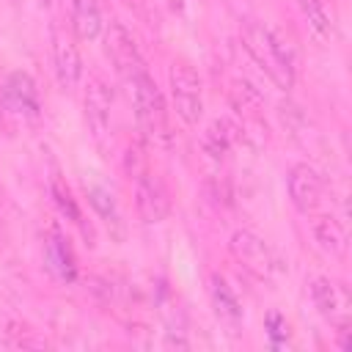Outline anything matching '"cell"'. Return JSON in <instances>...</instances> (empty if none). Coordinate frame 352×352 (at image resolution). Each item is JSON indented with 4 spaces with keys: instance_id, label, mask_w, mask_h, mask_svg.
I'll use <instances>...</instances> for the list:
<instances>
[{
    "instance_id": "obj_1",
    "label": "cell",
    "mask_w": 352,
    "mask_h": 352,
    "mask_svg": "<svg viewBox=\"0 0 352 352\" xmlns=\"http://www.w3.org/2000/svg\"><path fill=\"white\" fill-rule=\"evenodd\" d=\"M242 47L245 52L256 60V66L283 91L294 88L297 80V58L292 44L272 28H267L258 19H245L242 22Z\"/></svg>"
},
{
    "instance_id": "obj_2",
    "label": "cell",
    "mask_w": 352,
    "mask_h": 352,
    "mask_svg": "<svg viewBox=\"0 0 352 352\" xmlns=\"http://www.w3.org/2000/svg\"><path fill=\"white\" fill-rule=\"evenodd\" d=\"M129 85V96H132V107H135V118L143 129V135L154 143H168L170 132H168V107L162 99L160 85L154 82V77L146 72L135 74L126 80Z\"/></svg>"
},
{
    "instance_id": "obj_3",
    "label": "cell",
    "mask_w": 352,
    "mask_h": 352,
    "mask_svg": "<svg viewBox=\"0 0 352 352\" xmlns=\"http://www.w3.org/2000/svg\"><path fill=\"white\" fill-rule=\"evenodd\" d=\"M168 85H170V102L176 116L187 126H195L204 116V82L192 69V63L173 60L168 69Z\"/></svg>"
},
{
    "instance_id": "obj_4",
    "label": "cell",
    "mask_w": 352,
    "mask_h": 352,
    "mask_svg": "<svg viewBox=\"0 0 352 352\" xmlns=\"http://www.w3.org/2000/svg\"><path fill=\"white\" fill-rule=\"evenodd\" d=\"M228 250L250 275H256L261 280H272L280 272L278 253L270 248V242L264 236H258L250 228H236L228 236Z\"/></svg>"
},
{
    "instance_id": "obj_5",
    "label": "cell",
    "mask_w": 352,
    "mask_h": 352,
    "mask_svg": "<svg viewBox=\"0 0 352 352\" xmlns=\"http://www.w3.org/2000/svg\"><path fill=\"white\" fill-rule=\"evenodd\" d=\"M308 292H311L314 308L319 311V316L324 322H330L336 330H349L352 297H349V289L341 280L327 278V275H316L308 283Z\"/></svg>"
},
{
    "instance_id": "obj_6",
    "label": "cell",
    "mask_w": 352,
    "mask_h": 352,
    "mask_svg": "<svg viewBox=\"0 0 352 352\" xmlns=\"http://www.w3.org/2000/svg\"><path fill=\"white\" fill-rule=\"evenodd\" d=\"M50 44H52V69H55L58 85L63 91H74L82 82V72H85L74 36L63 25L55 22L52 30H50Z\"/></svg>"
},
{
    "instance_id": "obj_7",
    "label": "cell",
    "mask_w": 352,
    "mask_h": 352,
    "mask_svg": "<svg viewBox=\"0 0 352 352\" xmlns=\"http://www.w3.org/2000/svg\"><path fill=\"white\" fill-rule=\"evenodd\" d=\"M82 116L94 140H102L110 132L113 121V91L102 74H88L82 85Z\"/></svg>"
},
{
    "instance_id": "obj_8",
    "label": "cell",
    "mask_w": 352,
    "mask_h": 352,
    "mask_svg": "<svg viewBox=\"0 0 352 352\" xmlns=\"http://www.w3.org/2000/svg\"><path fill=\"white\" fill-rule=\"evenodd\" d=\"M0 110L14 121H33L38 116V94L28 74L14 72L0 91Z\"/></svg>"
},
{
    "instance_id": "obj_9",
    "label": "cell",
    "mask_w": 352,
    "mask_h": 352,
    "mask_svg": "<svg viewBox=\"0 0 352 352\" xmlns=\"http://www.w3.org/2000/svg\"><path fill=\"white\" fill-rule=\"evenodd\" d=\"M102 33H104L107 55H110L113 66L118 69V74H121L124 80H129V77L146 72V60H143V55H140V50H138V44H135L132 33H129L121 22H110V25H104Z\"/></svg>"
},
{
    "instance_id": "obj_10",
    "label": "cell",
    "mask_w": 352,
    "mask_h": 352,
    "mask_svg": "<svg viewBox=\"0 0 352 352\" xmlns=\"http://www.w3.org/2000/svg\"><path fill=\"white\" fill-rule=\"evenodd\" d=\"M135 212L146 226L162 223L170 212V198L165 184L148 170H140L135 176Z\"/></svg>"
},
{
    "instance_id": "obj_11",
    "label": "cell",
    "mask_w": 352,
    "mask_h": 352,
    "mask_svg": "<svg viewBox=\"0 0 352 352\" xmlns=\"http://www.w3.org/2000/svg\"><path fill=\"white\" fill-rule=\"evenodd\" d=\"M286 190H289L292 206L297 212H302V214H311L322 204L324 184H322V176H319V170L314 165L297 162V165H292V170L286 176Z\"/></svg>"
},
{
    "instance_id": "obj_12",
    "label": "cell",
    "mask_w": 352,
    "mask_h": 352,
    "mask_svg": "<svg viewBox=\"0 0 352 352\" xmlns=\"http://www.w3.org/2000/svg\"><path fill=\"white\" fill-rule=\"evenodd\" d=\"M311 236H314V245L327 258H344L346 256V245H349L346 242V228L341 226L338 217H333V214H314L311 217Z\"/></svg>"
},
{
    "instance_id": "obj_13",
    "label": "cell",
    "mask_w": 352,
    "mask_h": 352,
    "mask_svg": "<svg viewBox=\"0 0 352 352\" xmlns=\"http://www.w3.org/2000/svg\"><path fill=\"white\" fill-rule=\"evenodd\" d=\"M239 140H245L242 126L234 124V121H228V118H217V121H212V124L206 126V132H204V138H201V148H204V154H209L212 160H226V157L231 154V148H234Z\"/></svg>"
},
{
    "instance_id": "obj_14",
    "label": "cell",
    "mask_w": 352,
    "mask_h": 352,
    "mask_svg": "<svg viewBox=\"0 0 352 352\" xmlns=\"http://www.w3.org/2000/svg\"><path fill=\"white\" fill-rule=\"evenodd\" d=\"M228 102L242 116V121H261L264 118V96L245 77H234L228 82Z\"/></svg>"
},
{
    "instance_id": "obj_15",
    "label": "cell",
    "mask_w": 352,
    "mask_h": 352,
    "mask_svg": "<svg viewBox=\"0 0 352 352\" xmlns=\"http://www.w3.org/2000/svg\"><path fill=\"white\" fill-rule=\"evenodd\" d=\"M69 25L77 38H85V41L99 38L104 30L99 3L96 0H69Z\"/></svg>"
},
{
    "instance_id": "obj_16",
    "label": "cell",
    "mask_w": 352,
    "mask_h": 352,
    "mask_svg": "<svg viewBox=\"0 0 352 352\" xmlns=\"http://www.w3.org/2000/svg\"><path fill=\"white\" fill-rule=\"evenodd\" d=\"M209 297H212V305H214V314L220 316V322H226L228 327H239V322H242V305H239L234 289L228 286V280L220 272H212L209 275Z\"/></svg>"
},
{
    "instance_id": "obj_17",
    "label": "cell",
    "mask_w": 352,
    "mask_h": 352,
    "mask_svg": "<svg viewBox=\"0 0 352 352\" xmlns=\"http://www.w3.org/2000/svg\"><path fill=\"white\" fill-rule=\"evenodd\" d=\"M47 256H50L52 267L60 272V278L72 280V278L77 275L74 253H72V248H69V239H66L58 228H52V231H50V236H47Z\"/></svg>"
},
{
    "instance_id": "obj_18",
    "label": "cell",
    "mask_w": 352,
    "mask_h": 352,
    "mask_svg": "<svg viewBox=\"0 0 352 352\" xmlns=\"http://www.w3.org/2000/svg\"><path fill=\"white\" fill-rule=\"evenodd\" d=\"M297 6H300V11H302L308 28H311L319 38H330V36H333V19H330V14H327V8H324V0H297Z\"/></svg>"
},
{
    "instance_id": "obj_19",
    "label": "cell",
    "mask_w": 352,
    "mask_h": 352,
    "mask_svg": "<svg viewBox=\"0 0 352 352\" xmlns=\"http://www.w3.org/2000/svg\"><path fill=\"white\" fill-rule=\"evenodd\" d=\"M88 204L96 209V214H99L107 226H121L118 206H116L113 195H110L104 187H88Z\"/></svg>"
},
{
    "instance_id": "obj_20",
    "label": "cell",
    "mask_w": 352,
    "mask_h": 352,
    "mask_svg": "<svg viewBox=\"0 0 352 352\" xmlns=\"http://www.w3.org/2000/svg\"><path fill=\"white\" fill-rule=\"evenodd\" d=\"M50 192H52V198H55L58 209H60L72 223L82 226V220H80V209H77V201L72 198V190H69L58 176H52V182H50Z\"/></svg>"
},
{
    "instance_id": "obj_21",
    "label": "cell",
    "mask_w": 352,
    "mask_h": 352,
    "mask_svg": "<svg viewBox=\"0 0 352 352\" xmlns=\"http://www.w3.org/2000/svg\"><path fill=\"white\" fill-rule=\"evenodd\" d=\"M6 336H8V344H14V346H47V341L38 338L36 330H30L28 324H19V322H8Z\"/></svg>"
},
{
    "instance_id": "obj_22",
    "label": "cell",
    "mask_w": 352,
    "mask_h": 352,
    "mask_svg": "<svg viewBox=\"0 0 352 352\" xmlns=\"http://www.w3.org/2000/svg\"><path fill=\"white\" fill-rule=\"evenodd\" d=\"M36 3H38V6H41V8H50V6H52V3H55V0H36Z\"/></svg>"
},
{
    "instance_id": "obj_23",
    "label": "cell",
    "mask_w": 352,
    "mask_h": 352,
    "mask_svg": "<svg viewBox=\"0 0 352 352\" xmlns=\"http://www.w3.org/2000/svg\"><path fill=\"white\" fill-rule=\"evenodd\" d=\"M8 3H11V6H16V3H19V0H8Z\"/></svg>"
}]
</instances>
